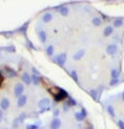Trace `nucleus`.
Wrapping results in <instances>:
<instances>
[{
	"mask_svg": "<svg viewBox=\"0 0 124 129\" xmlns=\"http://www.w3.org/2000/svg\"><path fill=\"white\" fill-rule=\"evenodd\" d=\"M68 97V93L64 91V89H60V92L56 96H54V99H55V101H61V100H64V99H67Z\"/></svg>",
	"mask_w": 124,
	"mask_h": 129,
	"instance_id": "1",
	"label": "nucleus"
},
{
	"mask_svg": "<svg viewBox=\"0 0 124 129\" xmlns=\"http://www.w3.org/2000/svg\"><path fill=\"white\" fill-rule=\"evenodd\" d=\"M65 59H67V56H65L64 53H61V55H59L58 57H55V61L58 63L60 67H63L64 64H65Z\"/></svg>",
	"mask_w": 124,
	"mask_h": 129,
	"instance_id": "2",
	"label": "nucleus"
},
{
	"mask_svg": "<svg viewBox=\"0 0 124 129\" xmlns=\"http://www.w3.org/2000/svg\"><path fill=\"white\" fill-rule=\"evenodd\" d=\"M23 91H24V88H23V84H16V85H15V95H16V96H19V97H20V96L23 95Z\"/></svg>",
	"mask_w": 124,
	"mask_h": 129,
	"instance_id": "3",
	"label": "nucleus"
},
{
	"mask_svg": "<svg viewBox=\"0 0 124 129\" xmlns=\"http://www.w3.org/2000/svg\"><path fill=\"white\" fill-rule=\"evenodd\" d=\"M116 51H117V47H116L115 44H109L108 47H107V53L108 55H115Z\"/></svg>",
	"mask_w": 124,
	"mask_h": 129,
	"instance_id": "4",
	"label": "nucleus"
},
{
	"mask_svg": "<svg viewBox=\"0 0 124 129\" xmlns=\"http://www.w3.org/2000/svg\"><path fill=\"white\" fill-rule=\"evenodd\" d=\"M39 107H40L41 109L48 108V107H49V100H48V99H43V100H40V101H39Z\"/></svg>",
	"mask_w": 124,
	"mask_h": 129,
	"instance_id": "5",
	"label": "nucleus"
},
{
	"mask_svg": "<svg viewBox=\"0 0 124 129\" xmlns=\"http://www.w3.org/2000/svg\"><path fill=\"white\" fill-rule=\"evenodd\" d=\"M0 107H2V109H4V110L8 109L9 108V100L6 99V97L2 99V101H0Z\"/></svg>",
	"mask_w": 124,
	"mask_h": 129,
	"instance_id": "6",
	"label": "nucleus"
},
{
	"mask_svg": "<svg viewBox=\"0 0 124 129\" xmlns=\"http://www.w3.org/2000/svg\"><path fill=\"white\" fill-rule=\"evenodd\" d=\"M60 120L59 118H54L52 120V122H51V129H59L60 128Z\"/></svg>",
	"mask_w": 124,
	"mask_h": 129,
	"instance_id": "7",
	"label": "nucleus"
},
{
	"mask_svg": "<svg viewBox=\"0 0 124 129\" xmlns=\"http://www.w3.org/2000/svg\"><path fill=\"white\" fill-rule=\"evenodd\" d=\"M100 91H102L100 88H99V89H92V91H89V95H91L92 97H93L95 100L97 101V100H99V95H100Z\"/></svg>",
	"mask_w": 124,
	"mask_h": 129,
	"instance_id": "8",
	"label": "nucleus"
},
{
	"mask_svg": "<svg viewBox=\"0 0 124 129\" xmlns=\"http://www.w3.org/2000/svg\"><path fill=\"white\" fill-rule=\"evenodd\" d=\"M56 10H58L63 16H67V15L69 13V10H68V8H67V7H63V6H61V7H56Z\"/></svg>",
	"mask_w": 124,
	"mask_h": 129,
	"instance_id": "9",
	"label": "nucleus"
},
{
	"mask_svg": "<svg viewBox=\"0 0 124 129\" xmlns=\"http://www.w3.org/2000/svg\"><path fill=\"white\" fill-rule=\"evenodd\" d=\"M26 103H27V96L21 95L20 97H19V100H17V107H24Z\"/></svg>",
	"mask_w": 124,
	"mask_h": 129,
	"instance_id": "10",
	"label": "nucleus"
},
{
	"mask_svg": "<svg viewBox=\"0 0 124 129\" xmlns=\"http://www.w3.org/2000/svg\"><path fill=\"white\" fill-rule=\"evenodd\" d=\"M28 24H30V23H24V24H23L21 27H20V28H17L16 31L17 32H20V33H23V35H26V32H27V28H28Z\"/></svg>",
	"mask_w": 124,
	"mask_h": 129,
	"instance_id": "11",
	"label": "nucleus"
},
{
	"mask_svg": "<svg viewBox=\"0 0 124 129\" xmlns=\"http://www.w3.org/2000/svg\"><path fill=\"white\" fill-rule=\"evenodd\" d=\"M21 80H23V82H26V84H31L32 82V79H31V76L28 75V73H24V75H23Z\"/></svg>",
	"mask_w": 124,
	"mask_h": 129,
	"instance_id": "12",
	"label": "nucleus"
},
{
	"mask_svg": "<svg viewBox=\"0 0 124 129\" xmlns=\"http://www.w3.org/2000/svg\"><path fill=\"white\" fill-rule=\"evenodd\" d=\"M4 69H6V72H7V73H8V75L11 76V77H15V76H16V71L11 69V68H9V67H6V68H4Z\"/></svg>",
	"mask_w": 124,
	"mask_h": 129,
	"instance_id": "13",
	"label": "nucleus"
},
{
	"mask_svg": "<svg viewBox=\"0 0 124 129\" xmlns=\"http://www.w3.org/2000/svg\"><path fill=\"white\" fill-rule=\"evenodd\" d=\"M39 39H40L41 43H45L47 36H45V32H44V31H40V32H39Z\"/></svg>",
	"mask_w": 124,
	"mask_h": 129,
	"instance_id": "14",
	"label": "nucleus"
},
{
	"mask_svg": "<svg viewBox=\"0 0 124 129\" xmlns=\"http://www.w3.org/2000/svg\"><path fill=\"white\" fill-rule=\"evenodd\" d=\"M84 116H85V112H84V110H83V113H76V114H75V117H76V120H78V121H83Z\"/></svg>",
	"mask_w": 124,
	"mask_h": 129,
	"instance_id": "15",
	"label": "nucleus"
},
{
	"mask_svg": "<svg viewBox=\"0 0 124 129\" xmlns=\"http://www.w3.org/2000/svg\"><path fill=\"white\" fill-rule=\"evenodd\" d=\"M31 79H32V82H33V84H36V85L40 82V77L37 76V75H33V76H31Z\"/></svg>",
	"mask_w": 124,
	"mask_h": 129,
	"instance_id": "16",
	"label": "nucleus"
},
{
	"mask_svg": "<svg viewBox=\"0 0 124 129\" xmlns=\"http://www.w3.org/2000/svg\"><path fill=\"white\" fill-rule=\"evenodd\" d=\"M51 19H52V15H51V13H45V15L43 16V21H44V23L51 21Z\"/></svg>",
	"mask_w": 124,
	"mask_h": 129,
	"instance_id": "17",
	"label": "nucleus"
},
{
	"mask_svg": "<svg viewBox=\"0 0 124 129\" xmlns=\"http://www.w3.org/2000/svg\"><path fill=\"white\" fill-rule=\"evenodd\" d=\"M112 31H113V27H107V28L104 29V36H109L112 33Z\"/></svg>",
	"mask_w": 124,
	"mask_h": 129,
	"instance_id": "18",
	"label": "nucleus"
},
{
	"mask_svg": "<svg viewBox=\"0 0 124 129\" xmlns=\"http://www.w3.org/2000/svg\"><path fill=\"white\" fill-rule=\"evenodd\" d=\"M123 25V19H116L113 21V27H121Z\"/></svg>",
	"mask_w": 124,
	"mask_h": 129,
	"instance_id": "19",
	"label": "nucleus"
},
{
	"mask_svg": "<svg viewBox=\"0 0 124 129\" xmlns=\"http://www.w3.org/2000/svg\"><path fill=\"white\" fill-rule=\"evenodd\" d=\"M92 24L96 25V27H99L100 24H102V20H100L99 17H95V19H92Z\"/></svg>",
	"mask_w": 124,
	"mask_h": 129,
	"instance_id": "20",
	"label": "nucleus"
},
{
	"mask_svg": "<svg viewBox=\"0 0 124 129\" xmlns=\"http://www.w3.org/2000/svg\"><path fill=\"white\" fill-rule=\"evenodd\" d=\"M83 55H84V51H79V52H78V53H76L75 56H73V59H75V60H79L80 57L83 56Z\"/></svg>",
	"mask_w": 124,
	"mask_h": 129,
	"instance_id": "21",
	"label": "nucleus"
},
{
	"mask_svg": "<svg viewBox=\"0 0 124 129\" xmlns=\"http://www.w3.org/2000/svg\"><path fill=\"white\" fill-rule=\"evenodd\" d=\"M47 53H48L49 56H52V55H54V47H52V45L47 47Z\"/></svg>",
	"mask_w": 124,
	"mask_h": 129,
	"instance_id": "22",
	"label": "nucleus"
},
{
	"mask_svg": "<svg viewBox=\"0 0 124 129\" xmlns=\"http://www.w3.org/2000/svg\"><path fill=\"white\" fill-rule=\"evenodd\" d=\"M117 76H119V71L112 69V79H117Z\"/></svg>",
	"mask_w": 124,
	"mask_h": 129,
	"instance_id": "23",
	"label": "nucleus"
},
{
	"mask_svg": "<svg viewBox=\"0 0 124 129\" xmlns=\"http://www.w3.org/2000/svg\"><path fill=\"white\" fill-rule=\"evenodd\" d=\"M4 49H6L7 52H15V47H13V45H9V47H6Z\"/></svg>",
	"mask_w": 124,
	"mask_h": 129,
	"instance_id": "24",
	"label": "nucleus"
},
{
	"mask_svg": "<svg viewBox=\"0 0 124 129\" xmlns=\"http://www.w3.org/2000/svg\"><path fill=\"white\" fill-rule=\"evenodd\" d=\"M108 113L109 114H111V116L113 117V116H115V110H113V108L112 107H108Z\"/></svg>",
	"mask_w": 124,
	"mask_h": 129,
	"instance_id": "25",
	"label": "nucleus"
},
{
	"mask_svg": "<svg viewBox=\"0 0 124 129\" xmlns=\"http://www.w3.org/2000/svg\"><path fill=\"white\" fill-rule=\"evenodd\" d=\"M71 76H72V79H73L75 81H78V80H79V79H78V75H76V72H75V71L71 72Z\"/></svg>",
	"mask_w": 124,
	"mask_h": 129,
	"instance_id": "26",
	"label": "nucleus"
},
{
	"mask_svg": "<svg viewBox=\"0 0 124 129\" xmlns=\"http://www.w3.org/2000/svg\"><path fill=\"white\" fill-rule=\"evenodd\" d=\"M27 117V114L26 113H21L20 114V117H19V121H20V122H23V121H24V118Z\"/></svg>",
	"mask_w": 124,
	"mask_h": 129,
	"instance_id": "27",
	"label": "nucleus"
},
{
	"mask_svg": "<svg viewBox=\"0 0 124 129\" xmlns=\"http://www.w3.org/2000/svg\"><path fill=\"white\" fill-rule=\"evenodd\" d=\"M117 125H119L120 129H124V122L121 121V120H119V121H117Z\"/></svg>",
	"mask_w": 124,
	"mask_h": 129,
	"instance_id": "28",
	"label": "nucleus"
},
{
	"mask_svg": "<svg viewBox=\"0 0 124 129\" xmlns=\"http://www.w3.org/2000/svg\"><path fill=\"white\" fill-rule=\"evenodd\" d=\"M27 129H37V125H27Z\"/></svg>",
	"mask_w": 124,
	"mask_h": 129,
	"instance_id": "29",
	"label": "nucleus"
},
{
	"mask_svg": "<svg viewBox=\"0 0 124 129\" xmlns=\"http://www.w3.org/2000/svg\"><path fill=\"white\" fill-rule=\"evenodd\" d=\"M117 82H119L117 79H112V80H111V85H115V84H117Z\"/></svg>",
	"mask_w": 124,
	"mask_h": 129,
	"instance_id": "30",
	"label": "nucleus"
},
{
	"mask_svg": "<svg viewBox=\"0 0 124 129\" xmlns=\"http://www.w3.org/2000/svg\"><path fill=\"white\" fill-rule=\"evenodd\" d=\"M19 124H20V121H19V118H16V120H15V121H13V126H15V128H16V126L19 125Z\"/></svg>",
	"mask_w": 124,
	"mask_h": 129,
	"instance_id": "31",
	"label": "nucleus"
},
{
	"mask_svg": "<svg viewBox=\"0 0 124 129\" xmlns=\"http://www.w3.org/2000/svg\"><path fill=\"white\" fill-rule=\"evenodd\" d=\"M68 104H69V105H75V104H76V101L72 100V99H69V100H68Z\"/></svg>",
	"mask_w": 124,
	"mask_h": 129,
	"instance_id": "32",
	"label": "nucleus"
},
{
	"mask_svg": "<svg viewBox=\"0 0 124 129\" xmlns=\"http://www.w3.org/2000/svg\"><path fill=\"white\" fill-rule=\"evenodd\" d=\"M27 44H28V47H30V48L35 49V47H33V45H32V43H31V41H27Z\"/></svg>",
	"mask_w": 124,
	"mask_h": 129,
	"instance_id": "33",
	"label": "nucleus"
},
{
	"mask_svg": "<svg viewBox=\"0 0 124 129\" xmlns=\"http://www.w3.org/2000/svg\"><path fill=\"white\" fill-rule=\"evenodd\" d=\"M0 121H3V109H0Z\"/></svg>",
	"mask_w": 124,
	"mask_h": 129,
	"instance_id": "34",
	"label": "nucleus"
},
{
	"mask_svg": "<svg viewBox=\"0 0 124 129\" xmlns=\"http://www.w3.org/2000/svg\"><path fill=\"white\" fill-rule=\"evenodd\" d=\"M54 114H55V116H58V114H59V110H58V109L54 110Z\"/></svg>",
	"mask_w": 124,
	"mask_h": 129,
	"instance_id": "35",
	"label": "nucleus"
},
{
	"mask_svg": "<svg viewBox=\"0 0 124 129\" xmlns=\"http://www.w3.org/2000/svg\"><path fill=\"white\" fill-rule=\"evenodd\" d=\"M2 81H3V77H2V75H0V84H2Z\"/></svg>",
	"mask_w": 124,
	"mask_h": 129,
	"instance_id": "36",
	"label": "nucleus"
},
{
	"mask_svg": "<svg viewBox=\"0 0 124 129\" xmlns=\"http://www.w3.org/2000/svg\"><path fill=\"white\" fill-rule=\"evenodd\" d=\"M123 100H124V93H123Z\"/></svg>",
	"mask_w": 124,
	"mask_h": 129,
	"instance_id": "37",
	"label": "nucleus"
}]
</instances>
